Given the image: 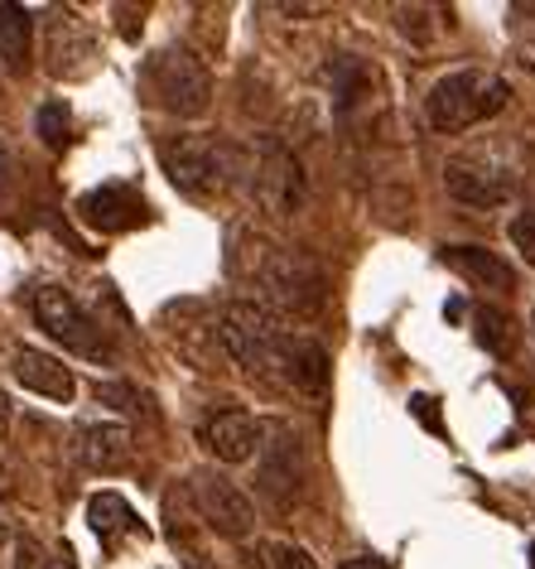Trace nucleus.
<instances>
[{"label":"nucleus","instance_id":"f257e3e1","mask_svg":"<svg viewBox=\"0 0 535 569\" xmlns=\"http://www.w3.org/2000/svg\"><path fill=\"white\" fill-rule=\"evenodd\" d=\"M218 338L228 348V358L261 381H275L285 391H309V396L329 387V352L314 338H300L265 305H251V300L228 305Z\"/></svg>","mask_w":535,"mask_h":569},{"label":"nucleus","instance_id":"f03ea898","mask_svg":"<svg viewBox=\"0 0 535 569\" xmlns=\"http://www.w3.org/2000/svg\"><path fill=\"white\" fill-rule=\"evenodd\" d=\"M232 270L265 295V309L275 305V309H285V315L309 319L329 300V276H323V266L309 261L304 251L275 247V241H265V237L232 232Z\"/></svg>","mask_w":535,"mask_h":569},{"label":"nucleus","instance_id":"7ed1b4c3","mask_svg":"<svg viewBox=\"0 0 535 569\" xmlns=\"http://www.w3.org/2000/svg\"><path fill=\"white\" fill-rule=\"evenodd\" d=\"M160 164L179 193L213 203L242 179V146H228L218 136H174L160 146Z\"/></svg>","mask_w":535,"mask_h":569},{"label":"nucleus","instance_id":"20e7f679","mask_svg":"<svg viewBox=\"0 0 535 569\" xmlns=\"http://www.w3.org/2000/svg\"><path fill=\"white\" fill-rule=\"evenodd\" d=\"M512 102V88L497 73H483V68H454L430 88L425 97V117L440 136H463L473 126L492 121L497 111H506Z\"/></svg>","mask_w":535,"mask_h":569},{"label":"nucleus","instance_id":"39448f33","mask_svg":"<svg viewBox=\"0 0 535 569\" xmlns=\"http://www.w3.org/2000/svg\"><path fill=\"white\" fill-rule=\"evenodd\" d=\"M145 92L169 117L193 121L213 107V73L203 68V59H193V49L169 44L145 63Z\"/></svg>","mask_w":535,"mask_h":569},{"label":"nucleus","instance_id":"423d86ee","mask_svg":"<svg viewBox=\"0 0 535 569\" xmlns=\"http://www.w3.org/2000/svg\"><path fill=\"white\" fill-rule=\"evenodd\" d=\"M34 323L53 338V343H63V352H78V358H88V362H117L111 333L63 290V284H39L34 290Z\"/></svg>","mask_w":535,"mask_h":569},{"label":"nucleus","instance_id":"0eeeda50","mask_svg":"<svg viewBox=\"0 0 535 569\" xmlns=\"http://www.w3.org/2000/svg\"><path fill=\"white\" fill-rule=\"evenodd\" d=\"M236 183H246V193L256 198L265 212H275V218H290V212H300V203H304L300 160H294L275 136H261L256 146L242 150V179Z\"/></svg>","mask_w":535,"mask_h":569},{"label":"nucleus","instance_id":"6e6552de","mask_svg":"<svg viewBox=\"0 0 535 569\" xmlns=\"http://www.w3.org/2000/svg\"><path fill=\"white\" fill-rule=\"evenodd\" d=\"M189 497H193V507H199V517L208 531H218V536H246L251 526H256V507H251V497L236 488L232 478H222L213 473V468H199V473L189 478Z\"/></svg>","mask_w":535,"mask_h":569},{"label":"nucleus","instance_id":"1a4fd4ad","mask_svg":"<svg viewBox=\"0 0 535 569\" xmlns=\"http://www.w3.org/2000/svg\"><path fill=\"white\" fill-rule=\"evenodd\" d=\"M444 189L448 198H458L468 208H502L512 198L516 179L497 160H487V154H454L444 164Z\"/></svg>","mask_w":535,"mask_h":569},{"label":"nucleus","instance_id":"9d476101","mask_svg":"<svg viewBox=\"0 0 535 569\" xmlns=\"http://www.w3.org/2000/svg\"><path fill=\"white\" fill-rule=\"evenodd\" d=\"M78 218L102 237H121V232H135L140 222H150V203L131 183H102V189L78 198Z\"/></svg>","mask_w":535,"mask_h":569},{"label":"nucleus","instance_id":"9b49d317","mask_svg":"<svg viewBox=\"0 0 535 569\" xmlns=\"http://www.w3.org/2000/svg\"><path fill=\"white\" fill-rule=\"evenodd\" d=\"M73 453L82 468L111 478V473H121V468H131L135 435H131V425H121V420H82L73 430Z\"/></svg>","mask_w":535,"mask_h":569},{"label":"nucleus","instance_id":"f8f14e48","mask_svg":"<svg viewBox=\"0 0 535 569\" xmlns=\"http://www.w3.org/2000/svg\"><path fill=\"white\" fill-rule=\"evenodd\" d=\"M199 445L218 463H246L261 453V425L246 410H213L199 420Z\"/></svg>","mask_w":535,"mask_h":569},{"label":"nucleus","instance_id":"ddd939ff","mask_svg":"<svg viewBox=\"0 0 535 569\" xmlns=\"http://www.w3.org/2000/svg\"><path fill=\"white\" fill-rule=\"evenodd\" d=\"M265 449V459H261V492L271 497V502L280 511H290L294 502L304 497V463H300V439H290V435H280L275 445H261Z\"/></svg>","mask_w":535,"mask_h":569},{"label":"nucleus","instance_id":"4468645a","mask_svg":"<svg viewBox=\"0 0 535 569\" xmlns=\"http://www.w3.org/2000/svg\"><path fill=\"white\" fill-rule=\"evenodd\" d=\"M10 372L24 391L44 396V401H73L78 396V377L73 367H63V358H53V352H39V348H16V358H10Z\"/></svg>","mask_w":535,"mask_h":569},{"label":"nucleus","instance_id":"2eb2a0df","mask_svg":"<svg viewBox=\"0 0 535 569\" xmlns=\"http://www.w3.org/2000/svg\"><path fill=\"white\" fill-rule=\"evenodd\" d=\"M97 68V39L73 16L49 24V73L53 78H88Z\"/></svg>","mask_w":535,"mask_h":569},{"label":"nucleus","instance_id":"dca6fc26","mask_svg":"<svg viewBox=\"0 0 535 569\" xmlns=\"http://www.w3.org/2000/svg\"><path fill=\"white\" fill-rule=\"evenodd\" d=\"M440 261L463 276L477 290H516V270L502 261L497 251L487 247H473V241H458V247H440Z\"/></svg>","mask_w":535,"mask_h":569},{"label":"nucleus","instance_id":"f3484780","mask_svg":"<svg viewBox=\"0 0 535 569\" xmlns=\"http://www.w3.org/2000/svg\"><path fill=\"white\" fill-rule=\"evenodd\" d=\"M88 521H92V531L107 550H121L125 536H145V526H140V517L131 511V502H125L121 492H97L88 502Z\"/></svg>","mask_w":535,"mask_h":569},{"label":"nucleus","instance_id":"a211bd4d","mask_svg":"<svg viewBox=\"0 0 535 569\" xmlns=\"http://www.w3.org/2000/svg\"><path fill=\"white\" fill-rule=\"evenodd\" d=\"M30 59H34V16L24 6L0 0V63L10 73H30Z\"/></svg>","mask_w":535,"mask_h":569},{"label":"nucleus","instance_id":"6ab92c4d","mask_svg":"<svg viewBox=\"0 0 535 569\" xmlns=\"http://www.w3.org/2000/svg\"><path fill=\"white\" fill-rule=\"evenodd\" d=\"M473 329H477V343H483L492 358H512L516 343H521V333H516V319L506 315V309L497 305H483L473 315Z\"/></svg>","mask_w":535,"mask_h":569},{"label":"nucleus","instance_id":"aec40b11","mask_svg":"<svg viewBox=\"0 0 535 569\" xmlns=\"http://www.w3.org/2000/svg\"><path fill=\"white\" fill-rule=\"evenodd\" d=\"M329 82H333L337 111H347V107L357 102L362 92L372 88V73H367V68H362L357 59H347V53H343V59H333V68H329Z\"/></svg>","mask_w":535,"mask_h":569},{"label":"nucleus","instance_id":"412c9836","mask_svg":"<svg viewBox=\"0 0 535 569\" xmlns=\"http://www.w3.org/2000/svg\"><path fill=\"white\" fill-rule=\"evenodd\" d=\"M68 126H73V111H68V102H63V97H49V102L39 107V117H34L39 140H44L49 150H63L68 146Z\"/></svg>","mask_w":535,"mask_h":569},{"label":"nucleus","instance_id":"4be33fe9","mask_svg":"<svg viewBox=\"0 0 535 569\" xmlns=\"http://www.w3.org/2000/svg\"><path fill=\"white\" fill-rule=\"evenodd\" d=\"M256 565L261 569H319L314 555H309L304 546H294V540H261Z\"/></svg>","mask_w":535,"mask_h":569},{"label":"nucleus","instance_id":"5701e85b","mask_svg":"<svg viewBox=\"0 0 535 569\" xmlns=\"http://www.w3.org/2000/svg\"><path fill=\"white\" fill-rule=\"evenodd\" d=\"M506 232H512V247L526 256V266H535V208H526V212H516L512 218V227H506Z\"/></svg>","mask_w":535,"mask_h":569},{"label":"nucleus","instance_id":"b1692460","mask_svg":"<svg viewBox=\"0 0 535 569\" xmlns=\"http://www.w3.org/2000/svg\"><path fill=\"white\" fill-rule=\"evenodd\" d=\"M97 401H102V406L117 401L121 410H140V396L131 387H121V381H97Z\"/></svg>","mask_w":535,"mask_h":569},{"label":"nucleus","instance_id":"393cba45","mask_svg":"<svg viewBox=\"0 0 535 569\" xmlns=\"http://www.w3.org/2000/svg\"><path fill=\"white\" fill-rule=\"evenodd\" d=\"M10 189H16V154L0 140V193H10Z\"/></svg>","mask_w":535,"mask_h":569},{"label":"nucleus","instance_id":"a878e982","mask_svg":"<svg viewBox=\"0 0 535 569\" xmlns=\"http://www.w3.org/2000/svg\"><path fill=\"white\" fill-rule=\"evenodd\" d=\"M343 569H396V565L382 560V555H352V560H343Z\"/></svg>","mask_w":535,"mask_h":569},{"label":"nucleus","instance_id":"bb28decb","mask_svg":"<svg viewBox=\"0 0 535 569\" xmlns=\"http://www.w3.org/2000/svg\"><path fill=\"white\" fill-rule=\"evenodd\" d=\"M411 410H415V416L430 425V430H440V416H434V401H430V396H415V401H411Z\"/></svg>","mask_w":535,"mask_h":569},{"label":"nucleus","instance_id":"cd10ccee","mask_svg":"<svg viewBox=\"0 0 535 569\" xmlns=\"http://www.w3.org/2000/svg\"><path fill=\"white\" fill-rule=\"evenodd\" d=\"M10 420H16V410H10V396H6V391H0V435H6V430H10Z\"/></svg>","mask_w":535,"mask_h":569},{"label":"nucleus","instance_id":"c85d7f7f","mask_svg":"<svg viewBox=\"0 0 535 569\" xmlns=\"http://www.w3.org/2000/svg\"><path fill=\"white\" fill-rule=\"evenodd\" d=\"M531 329H535V315H531Z\"/></svg>","mask_w":535,"mask_h":569}]
</instances>
